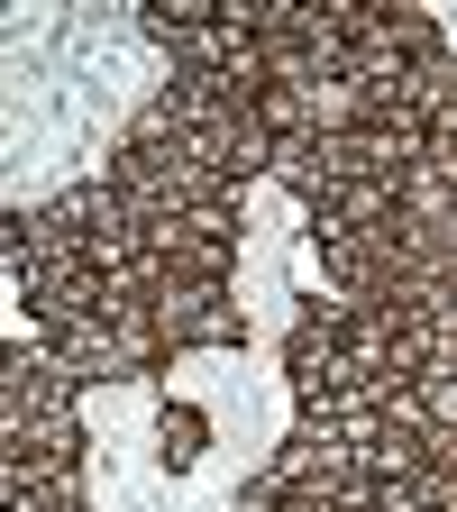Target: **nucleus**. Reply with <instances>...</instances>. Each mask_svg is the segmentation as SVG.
<instances>
[{"mask_svg":"<svg viewBox=\"0 0 457 512\" xmlns=\"http://www.w3.org/2000/svg\"><path fill=\"white\" fill-rule=\"evenodd\" d=\"M0 512H83V375L28 339L0 357Z\"/></svg>","mask_w":457,"mask_h":512,"instance_id":"f257e3e1","label":"nucleus"},{"mask_svg":"<svg viewBox=\"0 0 457 512\" xmlns=\"http://www.w3.org/2000/svg\"><path fill=\"white\" fill-rule=\"evenodd\" d=\"M202 430H211L202 412H192V403H174V412H165V458H174V467H183V458H202Z\"/></svg>","mask_w":457,"mask_h":512,"instance_id":"f03ea898","label":"nucleus"}]
</instances>
